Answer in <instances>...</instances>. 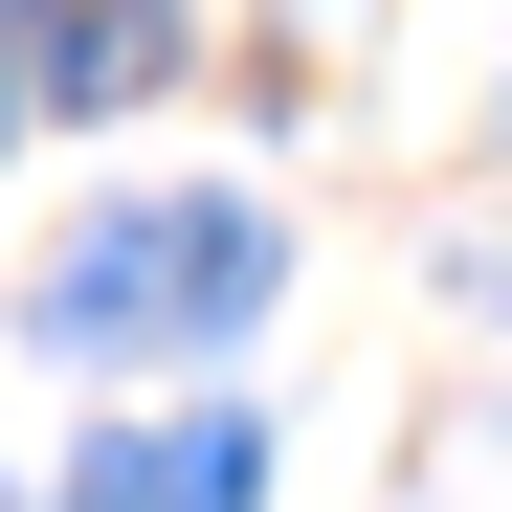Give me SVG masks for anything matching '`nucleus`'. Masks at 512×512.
<instances>
[{
	"instance_id": "nucleus-4",
	"label": "nucleus",
	"mask_w": 512,
	"mask_h": 512,
	"mask_svg": "<svg viewBox=\"0 0 512 512\" xmlns=\"http://www.w3.org/2000/svg\"><path fill=\"white\" fill-rule=\"evenodd\" d=\"M0 112H23V67H0Z\"/></svg>"
},
{
	"instance_id": "nucleus-3",
	"label": "nucleus",
	"mask_w": 512,
	"mask_h": 512,
	"mask_svg": "<svg viewBox=\"0 0 512 512\" xmlns=\"http://www.w3.org/2000/svg\"><path fill=\"white\" fill-rule=\"evenodd\" d=\"M156 45H179V0H45V90H67V112H112Z\"/></svg>"
},
{
	"instance_id": "nucleus-1",
	"label": "nucleus",
	"mask_w": 512,
	"mask_h": 512,
	"mask_svg": "<svg viewBox=\"0 0 512 512\" xmlns=\"http://www.w3.org/2000/svg\"><path fill=\"white\" fill-rule=\"evenodd\" d=\"M245 312H268V223H245V201H112V223L45 268V334H67V357H134V334H245Z\"/></svg>"
},
{
	"instance_id": "nucleus-2",
	"label": "nucleus",
	"mask_w": 512,
	"mask_h": 512,
	"mask_svg": "<svg viewBox=\"0 0 512 512\" xmlns=\"http://www.w3.org/2000/svg\"><path fill=\"white\" fill-rule=\"evenodd\" d=\"M67 512H268V423H156V446H112Z\"/></svg>"
}]
</instances>
